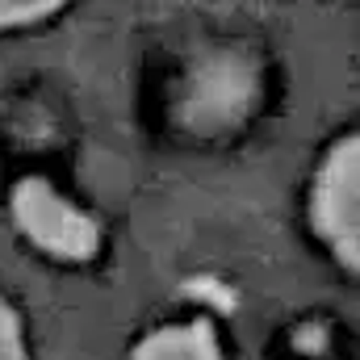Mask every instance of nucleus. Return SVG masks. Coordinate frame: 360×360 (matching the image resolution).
Segmentation results:
<instances>
[{
	"label": "nucleus",
	"mask_w": 360,
	"mask_h": 360,
	"mask_svg": "<svg viewBox=\"0 0 360 360\" xmlns=\"http://www.w3.org/2000/svg\"><path fill=\"white\" fill-rule=\"evenodd\" d=\"M59 4H0V30H13V25H30V21H42L51 17Z\"/></svg>",
	"instance_id": "obj_5"
},
{
	"label": "nucleus",
	"mask_w": 360,
	"mask_h": 360,
	"mask_svg": "<svg viewBox=\"0 0 360 360\" xmlns=\"http://www.w3.org/2000/svg\"><path fill=\"white\" fill-rule=\"evenodd\" d=\"M8 205H13L17 231L34 248H42L46 256H59V260H89V256H96V248H101L96 222L80 205H72L51 180L25 176L13 188Z\"/></svg>",
	"instance_id": "obj_2"
},
{
	"label": "nucleus",
	"mask_w": 360,
	"mask_h": 360,
	"mask_svg": "<svg viewBox=\"0 0 360 360\" xmlns=\"http://www.w3.org/2000/svg\"><path fill=\"white\" fill-rule=\"evenodd\" d=\"M0 360H30L21 319H17V310L4 302V293H0Z\"/></svg>",
	"instance_id": "obj_4"
},
{
	"label": "nucleus",
	"mask_w": 360,
	"mask_h": 360,
	"mask_svg": "<svg viewBox=\"0 0 360 360\" xmlns=\"http://www.w3.org/2000/svg\"><path fill=\"white\" fill-rule=\"evenodd\" d=\"M134 360H222L218 352V335L205 319L176 323V327H160L151 331L139 348Z\"/></svg>",
	"instance_id": "obj_3"
},
{
	"label": "nucleus",
	"mask_w": 360,
	"mask_h": 360,
	"mask_svg": "<svg viewBox=\"0 0 360 360\" xmlns=\"http://www.w3.org/2000/svg\"><path fill=\"white\" fill-rule=\"evenodd\" d=\"M310 222L314 235L335 252L344 269L360 264V139H340L314 180L310 193Z\"/></svg>",
	"instance_id": "obj_1"
}]
</instances>
